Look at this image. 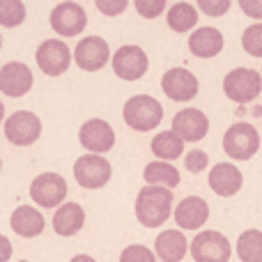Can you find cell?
<instances>
[{
    "instance_id": "5",
    "label": "cell",
    "mask_w": 262,
    "mask_h": 262,
    "mask_svg": "<svg viewBox=\"0 0 262 262\" xmlns=\"http://www.w3.org/2000/svg\"><path fill=\"white\" fill-rule=\"evenodd\" d=\"M30 198L32 203L44 209L60 207L67 198V182L58 172H41L30 184Z\"/></svg>"
},
{
    "instance_id": "38",
    "label": "cell",
    "mask_w": 262,
    "mask_h": 262,
    "mask_svg": "<svg viewBox=\"0 0 262 262\" xmlns=\"http://www.w3.org/2000/svg\"><path fill=\"white\" fill-rule=\"evenodd\" d=\"M0 49H3V35H0Z\"/></svg>"
},
{
    "instance_id": "3",
    "label": "cell",
    "mask_w": 262,
    "mask_h": 262,
    "mask_svg": "<svg viewBox=\"0 0 262 262\" xmlns=\"http://www.w3.org/2000/svg\"><path fill=\"white\" fill-rule=\"evenodd\" d=\"M262 136L249 122H235L223 136V152L235 161H249L260 149Z\"/></svg>"
},
{
    "instance_id": "23",
    "label": "cell",
    "mask_w": 262,
    "mask_h": 262,
    "mask_svg": "<svg viewBox=\"0 0 262 262\" xmlns=\"http://www.w3.org/2000/svg\"><path fill=\"white\" fill-rule=\"evenodd\" d=\"M149 147H152V154L157 157V161L170 163L184 154V140H182L172 129H168V131H161V134L154 136Z\"/></svg>"
},
{
    "instance_id": "40",
    "label": "cell",
    "mask_w": 262,
    "mask_h": 262,
    "mask_svg": "<svg viewBox=\"0 0 262 262\" xmlns=\"http://www.w3.org/2000/svg\"><path fill=\"white\" fill-rule=\"evenodd\" d=\"M16 262H30V260H16Z\"/></svg>"
},
{
    "instance_id": "8",
    "label": "cell",
    "mask_w": 262,
    "mask_h": 262,
    "mask_svg": "<svg viewBox=\"0 0 262 262\" xmlns=\"http://www.w3.org/2000/svg\"><path fill=\"white\" fill-rule=\"evenodd\" d=\"M74 177L83 189H101L111 182L113 168L99 154H83L74 163Z\"/></svg>"
},
{
    "instance_id": "4",
    "label": "cell",
    "mask_w": 262,
    "mask_h": 262,
    "mask_svg": "<svg viewBox=\"0 0 262 262\" xmlns=\"http://www.w3.org/2000/svg\"><path fill=\"white\" fill-rule=\"evenodd\" d=\"M223 92L235 104H249L262 92V74L249 67H237L223 78Z\"/></svg>"
},
{
    "instance_id": "25",
    "label": "cell",
    "mask_w": 262,
    "mask_h": 262,
    "mask_svg": "<svg viewBox=\"0 0 262 262\" xmlns=\"http://www.w3.org/2000/svg\"><path fill=\"white\" fill-rule=\"evenodd\" d=\"M168 28L175 32H189L198 23V9L191 3H175L166 14Z\"/></svg>"
},
{
    "instance_id": "30",
    "label": "cell",
    "mask_w": 262,
    "mask_h": 262,
    "mask_svg": "<svg viewBox=\"0 0 262 262\" xmlns=\"http://www.w3.org/2000/svg\"><path fill=\"white\" fill-rule=\"evenodd\" d=\"M134 7L143 18H157L166 12V0H136Z\"/></svg>"
},
{
    "instance_id": "16",
    "label": "cell",
    "mask_w": 262,
    "mask_h": 262,
    "mask_svg": "<svg viewBox=\"0 0 262 262\" xmlns=\"http://www.w3.org/2000/svg\"><path fill=\"white\" fill-rule=\"evenodd\" d=\"M172 131L180 136L184 143H198L207 136L209 118L200 108H184L172 118Z\"/></svg>"
},
{
    "instance_id": "35",
    "label": "cell",
    "mask_w": 262,
    "mask_h": 262,
    "mask_svg": "<svg viewBox=\"0 0 262 262\" xmlns=\"http://www.w3.org/2000/svg\"><path fill=\"white\" fill-rule=\"evenodd\" d=\"M9 258H12V242L0 235V262H9Z\"/></svg>"
},
{
    "instance_id": "9",
    "label": "cell",
    "mask_w": 262,
    "mask_h": 262,
    "mask_svg": "<svg viewBox=\"0 0 262 262\" xmlns=\"http://www.w3.org/2000/svg\"><path fill=\"white\" fill-rule=\"evenodd\" d=\"M111 64H113V72L118 78H122V81H138V78H143L147 74L149 60H147V53L140 46L127 44L115 51L113 58H111Z\"/></svg>"
},
{
    "instance_id": "1",
    "label": "cell",
    "mask_w": 262,
    "mask_h": 262,
    "mask_svg": "<svg viewBox=\"0 0 262 262\" xmlns=\"http://www.w3.org/2000/svg\"><path fill=\"white\" fill-rule=\"evenodd\" d=\"M172 214V191L163 186H143L136 195V219L145 228H161Z\"/></svg>"
},
{
    "instance_id": "27",
    "label": "cell",
    "mask_w": 262,
    "mask_h": 262,
    "mask_svg": "<svg viewBox=\"0 0 262 262\" xmlns=\"http://www.w3.org/2000/svg\"><path fill=\"white\" fill-rule=\"evenodd\" d=\"M26 21V5L21 0H0V26L18 28Z\"/></svg>"
},
{
    "instance_id": "29",
    "label": "cell",
    "mask_w": 262,
    "mask_h": 262,
    "mask_svg": "<svg viewBox=\"0 0 262 262\" xmlns=\"http://www.w3.org/2000/svg\"><path fill=\"white\" fill-rule=\"evenodd\" d=\"M120 262H157V255L143 244H131L120 253Z\"/></svg>"
},
{
    "instance_id": "2",
    "label": "cell",
    "mask_w": 262,
    "mask_h": 262,
    "mask_svg": "<svg viewBox=\"0 0 262 262\" xmlns=\"http://www.w3.org/2000/svg\"><path fill=\"white\" fill-rule=\"evenodd\" d=\"M122 118L129 129L134 131H152L161 124L163 106L149 95H136L127 99L122 108Z\"/></svg>"
},
{
    "instance_id": "13",
    "label": "cell",
    "mask_w": 262,
    "mask_h": 262,
    "mask_svg": "<svg viewBox=\"0 0 262 262\" xmlns=\"http://www.w3.org/2000/svg\"><path fill=\"white\" fill-rule=\"evenodd\" d=\"M78 140H81V145L88 149V154H99V157H104L115 145V129L111 127L106 120L92 118V120H88V122H83V127L78 129Z\"/></svg>"
},
{
    "instance_id": "18",
    "label": "cell",
    "mask_w": 262,
    "mask_h": 262,
    "mask_svg": "<svg viewBox=\"0 0 262 262\" xmlns=\"http://www.w3.org/2000/svg\"><path fill=\"white\" fill-rule=\"evenodd\" d=\"M207 184L216 195L230 198V195L239 193L242 184H244V177H242L239 168L232 166V163H216V166L209 170Z\"/></svg>"
},
{
    "instance_id": "28",
    "label": "cell",
    "mask_w": 262,
    "mask_h": 262,
    "mask_svg": "<svg viewBox=\"0 0 262 262\" xmlns=\"http://www.w3.org/2000/svg\"><path fill=\"white\" fill-rule=\"evenodd\" d=\"M242 46L249 55L253 58H262V23H253L244 30L242 35Z\"/></svg>"
},
{
    "instance_id": "41",
    "label": "cell",
    "mask_w": 262,
    "mask_h": 262,
    "mask_svg": "<svg viewBox=\"0 0 262 262\" xmlns=\"http://www.w3.org/2000/svg\"><path fill=\"white\" fill-rule=\"evenodd\" d=\"M260 74H262V72H260Z\"/></svg>"
},
{
    "instance_id": "21",
    "label": "cell",
    "mask_w": 262,
    "mask_h": 262,
    "mask_svg": "<svg viewBox=\"0 0 262 262\" xmlns=\"http://www.w3.org/2000/svg\"><path fill=\"white\" fill-rule=\"evenodd\" d=\"M9 226H12V230L16 232L18 237H23V239H32V237L41 235L44 232V216H41V212H37L35 207H30V205H21V207H16L12 212V219H9Z\"/></svg>"
},
{
    "instance_id": "12",
    "label": "cell",
    "mask_w": 262,
    "mask_h": 262,
    "mask_svg": "<svg viewBox=\"0 0 262 262\" xmlns=\"http://www.w3.org/2000/svg\"><path fill=\"white\" fill-rule=\"evenodd\" d=\"M37 67L46 76H62L72 64V51L62 39H46L37 49Z\"/></svg>"
},
{
    "instance_id": "20",
    "label": "cell",
    "mask_w": 262,
    "mask_h": 262,
    "mask_svg": "<svg viewBox=\"0 0 262 262\" xmlns=\"http://www.w3.org/2000/svg\"><path fill=\"white\" fill-rule=\"evenodd\" d=\"M85 226V209L78 203H64L53 214V230L60 237H72Z\"/></svg>"
},
{
    "instance_id": "24",
    "label": "cell",
    "mask_w": 262,
    "mask_h": 262,
    "mask_svg": "<svg viewBox=\"0 0 262 262\" xmlns=\"http://www.w3.org/2000/svg\"><path fill=\"white\" fill-rule=\"evenodd\" d=\"M143 180L147 182V186H163V189H175L180 184V170L172 163L166 161H152L145 166Z\"/></svg>"
},
{
    "instance_id": "39",
    "label": "cell",
    "mask_w": 262,
    "mask_h": 262,
    "mask_svg": "<svg viewBox=\"0 0 262 262\" xmlns=\"http://www.w3.org/2000/svg\"><path fill=\"white\" fill-rule=\"evenodd\" d=\"M0 170H3V159H0Z\"/></svg>"
},
{
    "instance_id": "32",
    "label": "cell",
    "mask_w": 262,
    "mask_h": 262,
    "mask_svg": "<svg viewBox=\"0 0 262 262\" xmlns=\"http://www.w3.org/2000/svg\"><path fill=\"white\" fill-rule=\"evenodd\" d=\"M230 0H198L195 9L209 14V16H223V14L230 12Z\"/></svg>"
},
{
    "instance_id": "19",
    "label": "cell",
    "mask_w": 262,
    "mask_h": 262,
    "mask_svg": "<svg viewBox=\"0 0 262 262\" xmlns=\"http://www.w3.org/2000/svg\"><path fill=\"white\" fill-rule=\"evenodd\" d=\"M186 251H189V242L182 230H163L154 239V255L161 262H182Z\"/></svg>"
},
{
    "instance_id": "10",
    "label": "cell",
    "mask_w": 262,
    "mask_h": 262,
    "mask_svg": "<svg viewBox=\"0 0 262 262\" xmlns=\"http://www.w3.org/2000/svg\"><path fill=\"white\" fill-rule=\"evenodd\" d=\"M49 21H51L53 32H58L60 37H76V35H81V32L85 30L88 14L78 3L64 0V3H58L53 7Z\"/></svg>"
},
{
    "instance_id": "33",
    "label": "cell",
    "mask_w": 262,
    "mask_h": 262,
    "mask_svg": "<svg viewBox=\"0 0 262 262\" xmlns=\"http://www.w3.org/2000/svg\"><path fill=\"white\" fill-rule=\"evenodd\" d=\"M97 9L106 16H120L129 7V0H97Z\"/></svg>"
},
{
    "instance_id": "6",
    "label": "cell",
    "mask_w": 262,
    "mask_h": 262,
    "mask_svg": "<svg viewBox=\"0 0 262 262\" xmlns=\"http://www.w3.org/2000/svg\"><path fill=\"white\" fill-rule=\"evenodd\" d=\"M230 255V242L216 230H203L191 242V258L195 262H228Z\"/></svg>"
},
{
    "instance_id": "36",
    "label": "cell",
    "mask_w": 262,
    "mask_h": 262,
    "mask_svg": "<svg viewBox=\"0 0 262 262\" xmlns=\"http://www.w3.org/2000/svg\"><path fill=\"white\" fill-rule=\"evenodd\" d=\"M69 262H97L95 258H90V255H85V253H81V255H74Z\"/></svg>"
},
{
    "instance_id": "31",
    "label": "cell",
    "mask_w": 262,
    "mask_h": 262,
    "mask_svg": "<svg viewBox=\"0 0 262 262\" xmlns=\"http://www.w3.org/2000/svg\"><path fill=\"white\" fill-rule=\"evenodd\" d=\"M207 166H209V157L203 149H191L189 154H184V168L189 172H193V175L203 172Z\"/></svg>"
},
{
    "instance_id": "14",
    "label": "cell",
    "mask_w": 262,
    "mask_h": 262,
    "mask_svg": "<svg viewBox=\"0 0 262 262\" xmlns=\"http://www.w3.org/2000/svg\"><path fill=\"white\" fill-rule=\"evenodd\" d=\"M198 78L184 67H172L163 74L161 78V90L168 99L172 101H191L198 95Z\"/></svg>"
},
{
    "instance_id": "34",
    "label": "cell",
    "mask_w": 262,
    "mask_h": 262,
    "mask_svg": "<svg viewBox=\"0 0 262 262\" xmlns=\"http://www.w3.org/2000/svg\"><path fill=\"white\" fill-rule=\"evenodd\" d=\"M239 9L251 18H262V0H239Z\"/></svg>"
},
{
    "instance_id": "11",
    "label": "cell",
    "mask_w": 262,
    "mask_h": 262,
    "mask_svg": "<svg viewBox=\"0 0 262 262\" xmlns=\"http://www.w3.org/2000/svg\"><path fill=\"white\" fill-rule=\"evenodd\" d=\"M111 58H113V53H111L108 41L104 37H83L74 49V62L83 72H99L108 64Z\"/></svg>"
},
{
    "instance_id": "15",
    "label": "cell",
    "mask_w": 262,
    "mask_h": 262,
    "mask_svg": "<svg viewBox=\"0 0 262 262\" xmlns=\"http://www.w3.org/2000/svg\"><path fill=\"white\" fill-rule=\"evenodd\" d=\"M32 90V69L26 62H7L0 67V92L7 97H18L28 95Z\"/></svg>"
},
{
    "instance_id": "37",
    "label": "cell",
    "mask_w": 262,
    "mask_h": 262,
    "mask_svg": "<svg viewBox=\"0 0 262 262\" xmlns=\"http://www.w3.org/2000/svg\"><path fill=\"white\" fill-rule=\"evenodd\" d=\"M5 120V106H3V101H0V122Z\"/></svg>"
},
{
    "instance_id": "22",
    "label": "cell",
    "mask_w": 262,
    "mask_h": 262,
    "mask_svg": "<svg viewBox=\"0 0 262 262\" xmlns=\"http://www.w3.org/2000/svg\"><path fill=\"white\" fill-rule=\"evenodd\" d=\"M223 35L216 28H198V30L191 32L189 37V51L195 55V58H214L223 51Z\"/></svg>"
},
{
    "instance_id": "7",
    "label": "cell",
    "mask_w": 262,
    "mask_h": 262,
    "mask_svg": "<svg viewBox=\"0 0 262 262\" xmlns=\"http://www.w3.org/2000/svg\"><path fill=\"white\" fill-rule=\"evenodd\" d=\"M41 136V120L32 111H16L5 120V138L16 147H28Z\"/></svg>"
},
{
    "instance_id": "17",
    "label": "cell",
    "mask_w": 262,
    "mask_h": 262,
    "mask_svg": "<svg viewBox=\"0 0 262 262\" xmlns=\"http://www.w3.org/2000/svg\"><path fill=\"white\" fill-rule=\"evenodd\" d=\"M172 216H175V223L182 230H200L209 219V205L200 195H189L182 203H177Z\"/></svg>"
},
{
    "instance_id": "26",
    "label": "cell",
    "mask_w": 262,
    "mask_h": 262,
    "mask_svg": "<svg viewBox=\"0 0 262 262\" xmlns=\"http://www.w3.org/2000/svg\"><path fill=\"white\" fill-rule=\"evenodd\" d=\"M237 255L242 262H262V232L246 230L237 239Z\"/></svg>"
}]
</instances>
